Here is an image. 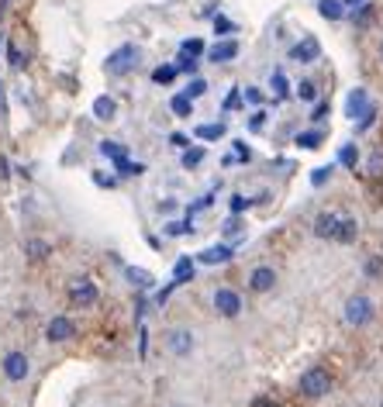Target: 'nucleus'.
I'll use <instances>...</instances> for the list:
<instances>
[{
    "instance_id": "obj_54",
    "label": "nucleus",
    "mask_w": 383,
    "mask_h": 407,
    "mask_svg": "<svg viewBox=\"0 0 383 407\" xmlns=\"http://www.w3.org/2000/svg\"><path fill=\"white\" fill-rule=\"evenodd\" d=\"M345 7H356V3H366V0H342Z\"/></svg>"
},
{
    "instance_id": "obj_33",
    "label": "nucleus",
    "mask_w": 383,
    "mask_h": 407,
    "mask_svg": "<svg viewBox=\"0 0 383 407\" xmlns=\"http://www.w3.org/2000/svg\"><path fill=\"white\" fill-rule=\"evenodd\" d=\"M184 94H187V97H193V101H197V97H204V94H207V80L193 76L190 83H187V90H184Z\"/></svg>"
},
{
    "instance_id": "obj_57",
    "label": "nucleus",
    "mask_w": 383,
    "mask_h": 407,
    "mask_svg": "<svg viewBox=\"0 0 383 407\" xmlns=\"http://www.w3.org/2000/svg\"><path fill=\"white\" fill-rule=\"evenodd\" d=\"M0 42H3V35H0Z\"/></svg>"
},
{
    "instance_id": "obj_26",
    "label": "nucleus",
    "mask_w": 383,
    "mask_h": 407,
    "mask_svg": "<svg viewBox=\"0 0 383 407\" xmlns=\"http://www.w3.org/2000/svg\"><path fill=\"white\" fill-rule=\"evenodd\" d=\"M293 94H297V97H300L304 103H314V101H318V83H311V80H300Z\"/></svg>"
},
{
    "instance_id": "obj_45",
    "label": "nucleus",
    "mask_w": 383,
    "mask_h": 407,
    "mask_svg": "<svg viewBox=\"0 0 383 407\" xmlns=\"http://www.w3.org/2000/svg\"><path fill=\"white\" fill-rule=\"evenodd\" d=\"M242 101H245V97H242V90H231V94L225 97V110H235Z\"/></svg>"
},
{
    "instance_id": "obj_19",
    "label": "nucleus",
    "mask_w": 383,
    "mask_h": 407,
    "mask_svg": "<svg viewBox=\"0 0 383 407\" xmlns=\"http://www.w3.org/2000/svg\"><path fill=\"white\" fill-rule=\"evenodd\" d=\"M173 280H177L180 287L193 280V259L190 256H180V259H177V266H173Z\"/></svg>"
},
{
    "instance_id": "obj_37",
    "label": "nucleus",
    "mask_w": 383,
    "mask_h": 407,
    "mask_svg": "<svg viewBox=\"0 0 383 407\" xmlns=\"http://www.w3.org/2000/svg\"><path fill=\"white\" fill-rule=\"evenodd\" d=\"M200 163H204V149H187V152H184V166H187V169L200 166Z\"/></svg>"
},
{
    "instance_id": "obj_42",
    "label": "nucleus",
    "mask_w": 383,
    "mask_h": 407,
    "mask_svg": "<svg viewBox=\"0 0 383 407\" xmlns=\"http://www.w3.org/2000/svg\"><path fill=\"white\" fill-rule=\"evenodd\" d=\"M28 252H31V259H45L49 256V245L45 242H28Z\"/></svg>"
},
{
    "instance_id": "obj_27",
    "label": "nucleus",
    "mask_w": 383,
    "mask_h": 407,
    "mask_svg": "<svg viewBox=\"0 0 383 407\" xmlns=\"http://www.w3.org/2000/svg\"><path fill=\"white\" fill-rule=\"evenodd\" d=\"M339 163H342V166H349V169H356V163H359V149H356V145H342V149H339Z\"/></svg>"
},
{
    "instance_id": "obj_47",
    "label": "nucleus",
    "mask_w": 383,
    "mask_h": 407,
    "mask_svg": "<svg viewBox=\"0 0 383 407\" xmlns=\"http://www.w3.org/2000/svg\"><path fill=\"white\" fill-rule=\"evenodd\" d=\"M221 231H225V235H228V238H231V235H238V231H242V224H238V217H228V221H225V228H221Z\"/></svg>"
},
{
    "instance_id": "obj_53",
    "label": "nucleus",
    "mask_w": 383,
    "mask_h": 407,
    "mask_svg": "<svg viewBox=\"0 0 383 407\" xmlns=\"http://www.w3.org/2000/svg\"><path fill=\"white\" fill-rule=\"evenodd\" d=\"M252 407H277V404H273V401H266V397H259V401H256Z\"/></svg>"
},
{
    "instance_id": "obj_58",
    "label": "nucleus",
    "mask_w": 383,
    "mask_h": 407,
    "mask_svg": "<svg viewBox=\"0 0 383 407\" xmlns=\"http://www.w3.org/2000/svg\"><path fill=\"white\" fill-rule=\"evenodd\" d=\"M380 407H383V404H380Z\"/></svg>"
},
{
    "instance_id": "obj_23",
    "label": "nucleus",
    "mask_w": 383,
    "mask_h": 407,
    "mask_svg": "<svg viewBox=\"0 0 383 407\" xmlns=\"http://www.w3.org/2000/svg\"><path fill=\"white\" fill-rule=\"evenodd\" d=\"M270 87H273V94H277V101H287V97H290V83H287V76H284V69H277V73H273V80H270Z\"/></svg>"
},
{
    "instance_id": "obj_21",
    "label": "nucleus",
    "mask_w": 383,
    "mask_h": 407,
    "mask_svg": "<svg viewBox=\"0 0 383 407\" xmlns=\"http://www.w3.org/2000/svg\"><path fill=\"white\" fill-rule=\"evenodd\" d=\"M197 138L200 142H218V138H225V124L218 121V124H197Z\"/></svg>"
},
{
    "instance_id": "obj_35",
    "label": "nucleus",
    "mask_w": 383,
    "mask_h": 407,
    "mask_svg": "<svg viewBox=\"0 0 383 407\" xmlns=\"http://www.w3.org/2000/svg\"><path fill=\"white\" fill-rule=\"evenodd\" d=\"M7 63H10L14 69H21V66H24V52H21V49L14 45V42L7 45Z\"/></svg>"
},
{
    "instance_id": "obj_13",
    "label": "nucleus",
    "mask_w": 383,
    "mask_h": 407,
    "mask_svg": "<svg viewBox=\"0 0 383 407\" xmlns=\"http://www.w3.org/2000/svg\"><path fill=\"white\" fill-rule=\"evenodd\" d=\"M204 266H221V263H231V245H211L197 256Z\"/></svg>"
},
{
    "instance_id": "obj_38",
    "label": "nucleus",
    "mask_w": 383,
    "mask_h": 407,
    "mask_svg": "<svg viewBox=\"0 0 383 407\" xmlns=\"http://www.w3.org/2000/svg\"><path fill=\"white\" fill-rule=\"evenodd\" d=\"M370 176H383V149L370 156Z\"/></svg>"
},
{
    "instance_id": "obj_6",
    "label": "nucleus",
    "mask_w": 383,
    "mask_h": 407,
    "mask_svg": "<svg viewBox=\"0 0 383 407\" xmlns=\"http://www.w3.org/2000/svg\"><path fill=\"white\" fill-rule=\"evenodd\" d=\"M318 56H321V45H318L314 35H304L297 45H290V59L293 63H314Z\"/></svg>"
},
{
    "instance_id": "obj_30",
    "label": "nucleus",
    "mask_w": 383,
    "mask_h": 407,
    "mask_svg": "<svg viewBox=\"0 0 383 407\" xmlns=\"http://www.w3.org/2000/svg\"><path fill=\"white\" fill-rule=\"evenodd\" d=\"M249 159H252V152L245 149V142H235V152H231V156H228L225 163L231 166V163H249Z\"/></svg>"
},
{
    "instance_id": "obj_43",
    "label": "nucleus",
    "mask_w": 383,
    "mask_h": 407,
    "mask_svg": "<svg viewBox=\"0 0 383 407\" xmlns=\"http://www.w3.org/2000/svg\"><path fill=\"white\" fill-rule=\"evenodd\" d=\"M249 207H252L249 197H242V194H235V197H231V214H242V210H249Z\"/></svg>"
},
{
    "instance_id": "obj_24",
    "label": "nucleus",
    "mask_w": 383,
    "mask_h": 407,
    "mask_svg": "<svg viewBox=\"0 0 383 407\" xmlns=\"http://www.w3.org/2000/svg\"><path fill=\"white\" fill-rule=\"evenodd\" d=\"M325 142V131L321 128H314V131H300L297 135V145H304V149H318Z\"/></svg>"
},
{
    "instance_id": "obj_32",
    "label": "nucleus",
    "mask_w": 383,
    "mask_h": 407,
    "mask_svg": "<svg viewBox=\"0 0 383 407\" xmlns=\"http://www.w3.org/2000/svg\"><path fill=\"white\" fill-rule=\"evenodd\" d=\"M332 169H335V166H318V169L311 173V187H325V183L332 180Z\"/></svg>"
},
{
    "instance_id": "obj_40",
    "label": "nucleus",
    "mask_w": 383,
    "mask_h": 407,
    "mask_svg": "<svg viewBox=\"0 0 383 407\" xmlns=\"http://www.w3.org/2000/svg\"><path fill=\"white\" fill-rule=\"evenodd\" d=\"M177 69H180V73H187V76H193V73H197V59L180 56V59H177Z\"/></svg>"
},
{
    "instance_id": "obj_55",
    "label": "nucleus",
    "mask_w": 383,
    "mask_h": 407,
    "mask_svg": "<svg viewBox=\"0 0 383 407\" xmlns=\"http://www.w3.org/2000/svg\"><path fill=\"white\" fill-rule=\"evenodd\" d=\"M7 3H10V0H0V14H3V10H7Z\"/></svg>"
},
{
    "instance_id": "obj_12",
    "label": "nucleus",
    "mask_w": 383,
    "mask_h": 407,
    "mask_svg": "<svg viewBox=\"0 0 383 407\" xmlns=\"http://www.w3.org/2000/svg\"><path fill=\"white\" fill-rule=\"evenodd\" d=\"M70 297H73L80 307H90L97 301V287L90 283V280H76V283L70 287Z\"/></svg>"
},
{
    "instance_id": "obj_56",
    "label": "nucleus",
    "mask_w": 383,
    "mask_h": 407,
    "mask_svg": "<svg viewBox=\"0 0 383 407\" xmlns=\"http://www.w3.org/2000/svg\"><path fill=\"white\" fill-rule=\"evenodd\" d=\"M380 59H383V45H380Z\"/></svg>"
},
{
    "instance_id": "obj_4",
    "label": "nucleus",
    "mask_w": 383,
    "mask_h": 407,
    "mask_svg": "<svg viewBox=\"0 0 383 407\" xmlns=\"http://www.w3.org/2000/svg\"><path fill=\"white\" fill-rule=\"evenodd\" d=\"M28 373H31V363H28L24 352H7V356H3V376H7L10 383H21Z\"/></svg>"
},
{
    "instance_id": "obj_20",
    "label": "nucleus",
    "mask_w": 383,
    "mask_h": 407,
    "mask_svg": "<svg viewBox=\"0 0 383 407\" xmlns=\"http://www.w3.org/2000/svg\"><path fill=\"white\" fill-rule=\"evenodd\" d=\"M373 14H377V7L366 0V3H359V7L352 10V24H356V28H366V24L373 21Z\"/></svg>"
},
{
    "instance_id": "obj_31",
    "label": "nucleus",
    "mask_w": 383,
    "mask_h": 407,
    "mask_svg": "<svg viewBox=\"0 0 383 407\" xmlns=\"http://www.w3.org/2000/svg\"><path fill=\"white\" fill-rule=\"evenodd\" d=\"M117 166V173L121 176H138V173H145V166L142 163H128V159H121V163H114Z\"/></svg>"
},
{
    "instance_id": "obj_44",
    "label": "nucleus",
    "mask_w": 383,
    "mask_h": 407,
    "mask_svg": "<svg viewBox=\"0 0 383 407\" xmlns=\"http://www.w3.org/2000/svg\"><path fill=\"white\" fill-rule=\"evenodd\" d=\"M242 97H245L249 103H263V90H259V87H245Z\"/></svg>"
},
{
    "instance_id": "obj_49",
    "label": "nucleus",
    "mask_w": 383,
    "mask_h": 407,
    "mask_svg": "<svg viewBox=\"0 0 383 407\" xmlns=\"http://www.w3.org/2000/svg\"><path fill=\"white\" fill-rule=\"evenodd\" d=\"M366 273H370V276H380V259H370V263H366Z\"/></svg>"
},
{
    "instance_id": "obj_16",
    "label": "nucleus",
    "mask_w": 383,
    "mask_h": 407,
    "mask_svg": "<svg viewBox=\"0 0 383 407\" xmlns=\"http://www.w3.org/2000/svg\"><path fill=\"white\" fill-rule=\"evenodd\" d=\"M318 14L328 21H342L345 17V3L342 0H318Z\"/></svg>"
},
{
    "instance_id": "obj_11",
    "label": "nucleus",
    "mask_w": 383,
    "mask_h": 407,
    "mask_svg": "<svg viewBox=\"0 0 383 407\" xmlns=\"http://www.w3.org/2000/svg\"><path fill=\"white\" fill-rule=\"evenodd\" d=\"M273 283H277V273H273L270 266H259V269H252V276H249V287H252L256 294L273 290Z\"/></svg>"
},
{
    "instance_id": "obj_25",
    "label": "nucleus",
    "mask_w": 383,
    "mask_h": 407,
    "mask_svg": "<svg viewBox=\"0 0 383 407\" xmlns=\"http://www.w3.org/2000/svg\"><path fill=\"white\" fill-rule=\"evenodd\" d=\"M100 152H104L107 159H114V163H121V159H128V149H124L121 142H100Z\"/></svg>"
},
{
    "instance_id": "obj_15",
    "label": "nucleus",
    "mask_w": 383,
    "mask_h": 407,
    "mask_svg": "<svg viewBox=\"0 0 383 407\" xmlns=\"http://www.w3.org/2000/svg\"><path fill=\"white\" fill-rule=\"evenodd\" d=\"M335 228H339L335 214H318V221H314V235L318 238H335Z\"/></svg>"
},
{
    "instance_id": "obj_52",
    "label": "nucleus",
    "mask_w": 383,
    "mask_h": 407,
    "mask_svg": "<svg viewBox=\"0 0 383 407\" xmlns=\"http://www.w3.org/2000/svg\"><path fill=\"white\" fill-rule=\"evenodd\" d=\"M218 7H221V3H207V7H204V17H214V14H218Z\"/></svg>"
},
{
    "instance_id": "obj_39",
    "label": "nucleus",
    "mask_w": 383,
    "mask_h": 407,
    "mask_svg": "<svg viewBox=\"0 0 383 407\" xmlns=\"http://www.w3.org/2000/svg\"><path fill=\"white\" fill-rule=\"evenodd\" d=\"M328 110H332V103H328V101H314L311 121H325V117H328Z\"/></svg>"
},
{
    "instance_id": "obj_10",
    "label": "nucleus",
    "mask_w": 383,
    "mask_h": 407,
    "mask_svg": "<svg viewBox=\"0 0 383 407\" xmlns=\"http://www.w3.org/2000/svg\"><path fill=\"white\" fill-rule=\"evenodd\" d=\"M370 107V94H366V87H356L352 94H349V101H345V117H363V110Z\"/></svg>"
},
{
    "instance_id": "obj_22",
    "label": "nucleus",
    "mask_w": 383,
    "mask_h": 407,
    "mask_svg": "<svg viewBox=\"0 0 383 407\" xmlns=\"http://www.w3.org/2000/svg\"><path fill=\"white\" fill-rule=\"evenodd\" d=\"M170 110H173L177 117H190V114H193V97H187V94H177V97L170 101Z\"/></svg>"
},
{
    "instance_id": "obj_1",
    "label": "nucleus",
    "mask_w": 383,
    "mask_h": 407,
    "mask_svg": "<svg viewBox=\"0 0 383 407\" xmlns=\"http://www.w3.org/2000/svg\"><path fill=\"white\" fill-rule=\"evenodd\" d=\"M138 63H142L138 45H121V49H114V52L107 56L104 69H107L111 76H128V73H135V69H138Z\"/></svg>"
},
{
    "instance_id": "obj_2",
    "label": "nucleus",
    "mask_w": 383,
    "mask_h": 407,
    "mask_svg": "<svg viewBox=\"0 0 383 407\" xmlns=\"http://www.w3.org/2000/svg\"><path fill=\"white\" fill-rule=\"evenodd\" d=\"M373 314H377V307L370 297H363V294H356V297H349L345 301V324L349 328H363V324H370L373 321Z\"/></svg>"
},
{
    "instance_id": "obj_36",
    "label": "nucleus",
    "mask_w": 383,
    "mask_h": 407,
    "mask_svg": "<svg viewBox=\"0 0 383 407\" xmlns=\"http://www.w3.org/2000/svg\"><path fill=\"white\" fill-rule=\"evenodd\" d=\"M373 121H377V107H373V103H370V107H366V110H363V117H359V121H356V131H366V128H370V124H373Z\"/></svg>"
},
{
    "instance_id": "obj_8",
    "label": "nucleus",
    "mask_w": 383,
    "mask_h": 407,
    "mask_svg": "<svg viewBox=\"0 0 383 407\" xmlns=\"http://www.w3.org/2000/svg\"><path fill=\"white\" fill-rule=\"evenodd\" d=\"M166 349L173 352V356H190L193 349V335L187 328H173L170 335H166Z\"/></svg>"
},
{
    "instance_id": "obj_7",
    "label": "nucleus",
    "mask_w": 383,
    "mask_h": 407,
    "mask_svg": "<svg viewBox=\"0 0 383 407\" xmlns=\"http://www.w3.org/2000/svg\"><path fill=\"white\" fill-rule=\"evenodd\" d=\"M73 335H76V324H73L70 317H63V314L52 317L49 328H45V338H49V342H70Z\"/></svg>"
},
{
    "instance_id": "obj_14",
    "label": "nucleus",
    "mask_w": 383,
    "mask_h": 407,
    "mask_svg": "<svg viewBox=\"0 0 383 407\" xmlns=\"http://www.w3.org/2000/svg\"><path fill=\"white\" fill-rule=\"evenodd\" d=\"M124 276H128V283H131V287H138V290H152V283H156V280H152V273H149V269H138V266H128V269H124Z\"/></svg>"
},
{
    "instance_id": "obj_50",
    "label": "nucleus",
    "mask_w": 383,
    "mask_h": 407,
    "mask_svg": "<svg viewBox=\"0 0 383 407\" xmlns=\"http://www.w3.org/2000/svg\"><path fill=\"white\" fill-rule=\"evenodd\" d=\"M7 117V94H3V83H0V121Z\"/></svg>"
},
{
    "instance_id": "obj_28",
    "label": "nucleus",
    "mask_w": 383,
    "mask_h": 407,
    "mask_svg": "<svg viewBox=\"0 0 383 407\" xmlns=\"http://www.w3.org/2000/svg\"><path fill=\"white\" fill-rule=\"evenodd\" d=\"M177 73H180V69H177V63H170V66H159V69L152 73V80H156V83H173V80H177Z\"/></svg>"
},
{
    "instance_id": "obj_3",
    "label": "nucleus",
    "mask_w": 383,
    "mask_h": 407,
    "mask_svg": "<svg viewBox=\"0 0 383 407\" xmlns=\"http://www.w3.org/2000/svg\"><path fill=\"white\" fill-rule=\"evenodd\" d=\"M328 390H332V376H328V369L311 366V369H304V373H300V394H307V397H325Z\"/></svg>"
},
{
    "instance_id": "obj_34",
    "label": "nucleus",
    "mask_w": 383,
    "mask_h": 407,
    "mask_svg": "<svg viewBox=\"0 0 383 407\" xmlns=\"http://www.w3.org/2000/svg\"><path fill=\"white\" fill-rule=\"evenodd\" d=\"M200 52H204V42H200V38H187V42L180 45V56H190V59H197Z\"/></svg>"
},
{
    "instance_id": "obj_41",
    "label": "nucleus",
    "mask_w": 383,
    "mask_h": 407,
    "mask_svg": "<svg viewBox=\"0 0 383 407\" xmlns=\"http://www.w3.org/2000/svg\"><path fill=\"white\" fill-rule=\"evenodd\" d=\"M263 128H266V110H256L249 117V131H263Z\"/></svg>"
},
{
    "instance_id": "obj_51",
    "label": "nucleus",
    "mask_w": 383,
    "mask_h": 407,
    "mask_svg": "<svg viewBox=\"0 0 383 407\" xmlns=\"http://www.w3.org/2000/svg\"><path fill=\"white\" fill-rule=\"evenodd\" d=\"M170 142H173L177 149H187V135H170Z\"/></svg>"
},
{
    "instance_id": "obj_9",
    "label": "nucleus",
    "mask_w": 383,
    "mask_h": 407,
    "mask_svg": "<svg viewBox=\"0 0 383 407\" xmlns=\"http://www.w3.org/2000/svg\"><path fill=\"white\" fill-rule=\"evenodd\" d=\"M235 56H238V42H231V38L214 42V45L207 49V59H211V63H231Z\"/></svg>"
},
{
    "instance_id": "obj_5",
    "label": "nucleus",
    "mask_w": 383,
    "mask_h": 407,
    "mask_svg": "<svg viewBox=\"0 0 383 407\" xmlns=\"http://www.w3.org/2000/svg\"><path fill=\"white\" fill-rule=\"evenodd\" d=\"M214 310L225 314V317H238V314H242V297H238L235 290L221 287V290H214Z\"/></svg>"
},
{
    "instance_id": "obj_46",
    "label": "nucleus",
    "mask_w": 383,
    "mask_h": 407,
    "mask_svg": "<svg viewBox=\"0 0 383 407\" xmlns=\"http://www.w3.org/2000/svg\"><path fill=\"white\" fill-rule=\"evenodd\" d=\"M214 31H221V35H228V31H235V24H231L228 17H214Z\"/></svg>"
},
{
    "instance_id": "obj_29",
    "label": "nucleus",
    "mask_w": 383,
    "mask_h": 407,
    "mask_svg": "<svg viewBox=\"0 0 383 407\" xmlns=\"http://www.w3.org/2000/svg\"><path fill=\"white\" fill-rule=\"evenodd\" d=\"M193 231V217H187V221H170L166 224V235H190Z\"/></svg>"
},
{
    "instance_id": "obj_18",
    "label": "nucleus",
    "mask_w": 383,
    "mask_h": 407,
    "mask_svg": "<svg viewBox=\"0 0 383 407\" xmlns=\"http://www.w3.org/2000/svg\"><path fill=\"white\" fill-rule=\"evenodd\" d=\"M114 114H117V103H114V97H97V101H94V117H97V121H114Z\"/></svg>"
},
{
    "instance_id": "obj_48",
    "label": "nucleus",
    "mask_w": 383,
    "mask_h": 407,
    "mask_svg": "<svg viewBox=\"0 0 383 407\" xmlns=\"http://www.w3.org/2000/svg\"><path fill=\"white\" fill-rule=\"evenodd\" d=\"M94 180L100 183V187H107V190L114 187V176H104V173H94Z\"/></svg>"
},
{
    "instance_id": "obj_17",
    "label": "nucleus",
    "mask_w": 383,
    "mask_h": 407,
    "mask_svg": "<svg viewBox=\"0 0 383 407\" xmlns=\"http://www.w3.org/2000/svg\"><path fill=\"white\" fill-rule=\"evenodd\" d=\"M356 235H359V224H356V217H342V221H339V228H335V238L349 245V242H356Z\"/></svg>"
}]
</instances>
